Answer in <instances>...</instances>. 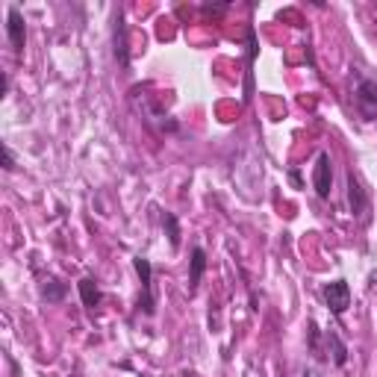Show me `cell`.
<instances>
[{"label":"cell","mask_w":377,"mask_h":377,"mask_svg":"<svg viewBox=\"0 0 377 377\" xmlns=\"http://www.w3.org/2000/svg\"><path fill=\"white\" fill-rule=\"evenodd\" d=\"M68 295V286L62 283V280H56V278H47L45 283H42V298L47 300V304H59L62 298Z\"/></svg>","instance_id":"cell-10"},{"label":"cell","mask_w":377,"mask_h":377,"mask_svg":"<svg viewBox=\"0 0 377 377\" xmlns=\"http://www.w3.org/2000/svg\"><path fill=\"white\" fill-rule=\"evenodd\" d=\"M112 45H115V59L121 68L130 65V39H127V24H124V15L118 12L115 15V27H112Z\"/></svg>","instance_id":"cell-7"},{"label":"cell","mask_w":377,"mask_h":377,"mask_svg":"<svg viewBox=\"0 0 377 377\" xmlns=\"http://www.w3.org/2000/svg\"><path fill=\"white\" fill-rule=\"evenodd\" d=\"M348 204H351V212L360 218V221H366V212H369V198H366V188H362L360 177L354 171L348 174Z\"/></svg>","instance_id":"cell-6"},{"label":"cell","mask_w":377,"mask_h":377,"mask_svg":"<svg viewBox=\"0 0 377 377\" xmlns=\"http://www.w3.org/2000/svg\"><path fill=\"white\" fill-rule=\"evenodd\" d=\"M328 348L333 351V362H336V366H345V362H348V348H345V342L336 333H328Z\"/></svg>","instance_id":"cell-11"},{"label":"cell","mask_w":377,"mask_h":377,"mask_svg":"<svg viewBox=\"0 0 377 377\" xmlns=\"http://www.w3.org/2000/svg\"><path fill=\"white\" fill-rule=\"evenodd\" d=\"M207 271V250L204 248H192V271H188V292H195L200 278Z\"/></svg>","instance_id":"cell-9"},{"label":"cell","mask_w":377,"mask_h":377,"mask_svg":"<svg viewBox=\"0 0 377 377\" xmlns=\"http://www.w3.org/2000/svg\"><path fill=\"white\" fill-rule=\"evenodd\" d=\"M354 104H357L360 115L366 118V121H374V118H377V80H371V77H362V80L357 83Z\"/></svg>","instance_id":"cell-1"},{"label":"cell","mask_w":377,"mask_h":377,"mask_svg":"<svg viewBox=\"0 0 377 377\" xmlns=\"http://www.w3.org/2000/svg\"><path fill=\"white\" fill-rule=\"evenodd\" d=\"M312 186H316V195H319L321 200L330 198L333 171H330V157H328V154H319V159H316V168H312Z\"/></svg>","instance_id":"cell-5"},{"label":"cell","mask_w":377,"mask_h":377,"mask_svg":"<svg viewBox=\"0 0 377 377\" xmlns=\"http://www.w3.org/2000/svg\"><path fill=\"white\" fill-rule=\"evenodd\" d=\"M162 224L168 227L171 248H180V224H177V216H174V212H166V216H162Z\"/></svg>","instance_id":"cell-12"},{"label":"cell","mask_w":377,"mask_h":377,"mask_svg":"<svg viewBox=\"0 0 377 377\" xmlns=\"http://www.w3.org/2000/svg\"><path fill=\"white\" fill-rule=\"evenodd\" d=\"M0 150H3V171H15V154H12V147L3 145Z\"/></svg>","instance_id":"cell-13"},{"label":"cell","mask_w":377,"mask_h":377,"mask_svg":"<svg viewBox=\"0 0 377 377\" xmlns=\"http://www.w3.org/2000/svg\"><path fill=\"white\" fill-rule=\"evenodd\" d=\"M133 266H136V274H139V280H142V300H139V307L145 310V316H154V295H150V280H154V266H150V259H145V257H136L133 259Z\"/></svg>","instance_id":"cell-4"},{"label":"cell","mask_w":377,"mask_h":377,"mask_svg":"<svg viewBox=\"0 0 377 377\" xmlns=\"http://www.w3.org/2000/svg\"><path fill=\"white\" fill-rule=\"evenodd\" d=\"M77 292L83 298V307L86 310H97L100 307V300H104V292H100V286L92 280V278H83L77 283Z\"/></svg>","instance_id":"cell-8"},{"label":"cell","mask_w":377,"mask_h":377,"mask_svg":"<svg viewBox=\"0 0 377 377\" xmlns=\"http://www.w3.org/2000/svg\"><path fill=\"white\" fill-rule=\"evenodd\" d=\"M321 298L324 304H328V310L333 312V316H345V310L351 307V286L348 280H333L321 289Z\"/></svg>","instance_id":"cell-2"},{"label":"cell","mask_w":377,"mask_h":377,"mask_svg":"<svg viewBox=\"0 0 377 377\" xmlns=\"http://www.w3.org/2000/svg\"><path fill=\"white\" fill-rule=\"evenodd\" d=\"M6 39H9L15 54H21L24 45H27V24H24V15H21L18 6L6 9Z\"/></svg>","instance_id":"cell-3"}]
</instances>
